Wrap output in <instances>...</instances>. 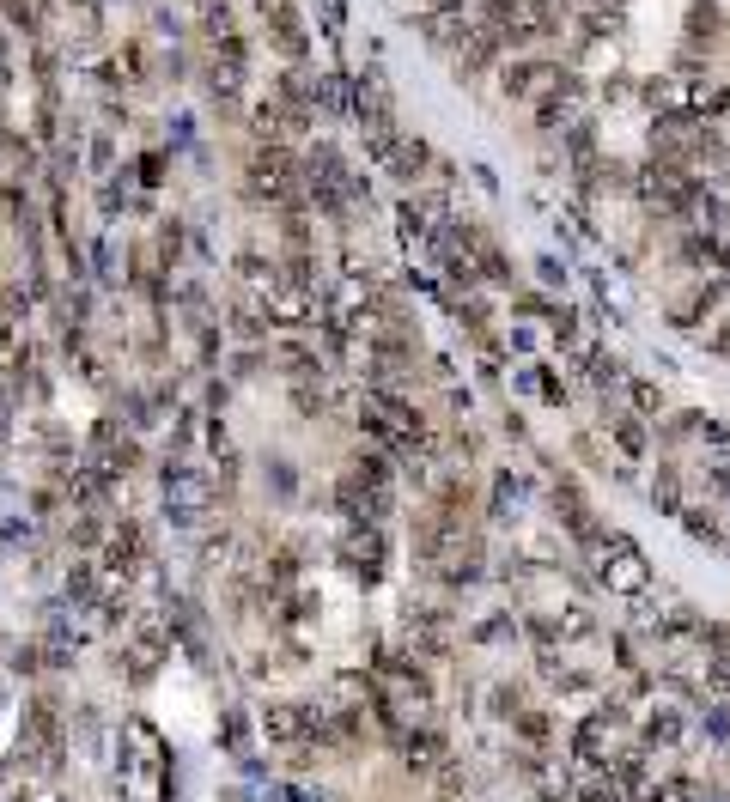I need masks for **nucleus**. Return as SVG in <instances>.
<instances>
[{"instance_id": "1", "label": "nucleus", "mask_w": 730, "mask_h": 802, "mask_svg": "<svg viewBox=\"0 0 730 802\" xmlns=\"http://www.w3.org/2000/svg\"><path fill=\"white\" fill-rule=\"evenodd\" d=\"M682 736H688V717L676 705H657L645 717V748H682Z\"/></svg>"}, {"instance_id": "2", "label": "nucleus", "mask_w": 730, "mask_h": 802, "mask_svg": "<svg viewBox=\"0 0 730 802\" xmlns=\"http://www.w3.org/2000/svg\"><path fill=\"white\" fill-rule=\"evenodd\" d=\"M402 760L408 766H445L451 760V742L438 736V730H408L402 736Z\"/></svg>"}, {"instance_id": "3", "label": "nucleus", "mask_w": 730, "mask_h": 802, "mask_svg": "<svg viewBox=\"0 0 730 802\" xmlns=\"http://www.w3.org/2000/svg\"><path fill=\"white\" fill-rule=\"evenodd\" d=\"M603 578H609L615 590H627V596H639V590H645V566H639V553H633L627 541H621V553H615V566H609Z\"/></svg>"}, {"instance_id": "4", "label": "nucleus", "mask_w": 730, "mask_h": 802, "mask_svg": "<svg viewBox=\"0 0 730 802\" xmlns=\"http://www.w3.org/2000/svg\"><path fill=\"white\" fill-rule=\"evenodd\" d=\"M645 796H651V802H694V796H700V790H694V784H688V778H670V784H651V790H645Z\"/></svg>"}]
</instances>
